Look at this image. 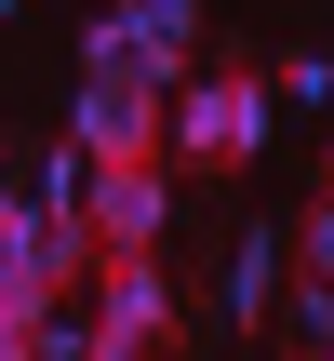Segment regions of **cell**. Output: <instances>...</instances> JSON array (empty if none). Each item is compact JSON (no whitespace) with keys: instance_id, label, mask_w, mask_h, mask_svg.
Wrapping results in <instances>:
<instances>
[{"instance_id":"1","label":"cell","mask_w":334,"mask_h":361,"mask_svg":"<svg viewBox=\"0 0 334 361\" xmlns=\"http://www.w3.org/2000/svg\"><path fill=\"white\" fill-rule=\"evenodd\" d=\"M107 281V241H94V214H54V201H0V322H40V308H67V295H94Z\"/></svg>"},{"instance_id":"2","label":"cell","mask_w":334,"mask_h":361,"mask_svg":"<svg viewBox=\"0 0 334 361\" xmlns=\"http://www.w3.org/2000/svg\"><path fill=\"white\" fill-rule=\"evenodd\" d=\"M67 134H80L94 161H174V94H161L107 27H80V107H67Z\"/></svg>"},{"instance_id":"3","label":"cell","mask_w":334,"mask_h":361,"mask_svg":"<svg viewBox=\"0 0 334 361\" xmlns=\"http://www.w3.org/2000/svg\"><path fill=\"white\" fill-rule=\"evenodd\" d=\"M268 107H281V80H254V67H214V80H187L174 94V161H254V134H268Z\"/></svg>"},{"instance_id":"4","label":"cell","mask_w":334,"mask_h":361,"mask_svg":"<svg viewBox=\"0 0 334 361\" xmlns=\"http://www.w3.org/2000/svg\"><path fill=\"white\" fill-rule=\"evenodd\" d=\"M94 335H107V361H161V348H174V295H161L147 255H107V281H94Z\"/></svg>"},{"instance_id":"5","label":"cell","mask_w":334,"mask_h":361,"mask_svg":"<svg viewBox=\"0 0 334 361\" xmlns=\"http://www.w3.org/2000/svg\"><path fill=\"white\" fill-rule=\"evenodd\" d=\"M161 214H174L161 161H107V174H94V241H107V255H161Z\"/></svg>"},{"instance_id":"6","label":"cell","mask_w":334,"mask_h":361,"mask_svg":"<svg viewBox=\"0 0 334 361\" xmlns=\"http://www.w3.org/2000/svg\"><path fill=\"white\" fill-rule=\"evenodd\" d=\"M94 174H107V161H94V147L67 134V147H40V174H27V201H54V214H94Z\"/></svg>"},{"instance_id":"7","label":"cell","mask_w":334,"mask_h":361,"mask_svg":"<svg viewBox=\"0 0 334 361\" xmlns=\"http://www.w3.org/2000/svg\"><path fill=\"white\" fill-rule=\"evenodd\" d=\"M295 281H334V174H321V201L295 214Z\"/></svg>"},{"instance_id":"8","label":"cell","mask_w":334,"mask_h":361,"mask_svg":"<svg viewBox=\"0 0 334 361\" xmlns=\"http://www.w3.org/2000/svg\"><path fill=\"white\" fill-rule=\"evenodd\" d=\"M281 322H295V348H334V281H295Z\"/></svg>"},{"instance_id":"9","label":"cell","mask_w":334,"mask_h":361,"mask_svg":"<svg viewBox=\"0 0 334 361\" xmlns=\"http://www.w3.org/2000/svg\"><path fill=\"white\" fill-rule=\"evenodd\" d=\"M268 268H281L268 241H254V255H228V322H254V308H268Z\"/></svg>"},{"instance_id":"10","label":"cell","mask_w":334,"mask_h":361,"mask_svg":"<svg viewBox=\"0 0 334 361\" xmlns=\"http://www.w3.org/2000/svg\"><path fill=\"white\" fill-rule=\"evenodd\" d=\"M281 107H334V54H295L281 67Z\"/></svg>"},{"instance_id":"11","label":"cell","mask_w":334,"mask_h":361,"mask_svg":"<svg viewBox=\"0 0 334 361\" xmlns=\"http://www.w3.org/2000/svg\"><path fill=\"white\" fill-rule=\"evenodd\" d=\"M308 361H334V348H308Z\"/></svg>"},{"instance_id":"12","label":"cell","mask_w":334,"mask_h":361,"mask_svg":"<svg viewBox=\"0 0 334 361\" xmlns=\"http://www.w3.org/2000/svg\"><path fill=\"white\" fill-rule=\"evenodd\" d=\"M94 13H107V0H94Z\"/></svg>"}]
</instances>
